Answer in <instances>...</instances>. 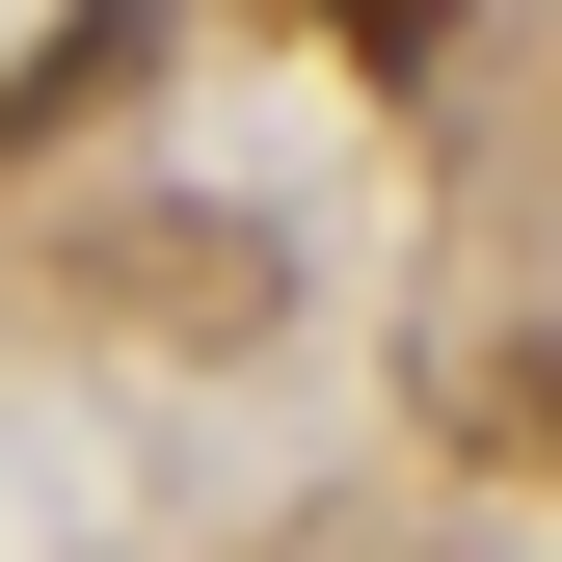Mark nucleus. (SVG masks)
I'll list each match as a JSON object with an SVG mask.
<instances>
[{"instance_id": "1", "label": "nucleus", "mask_w": 562, "mask_h": 562, "mask_svg": "<svg viewBox=\"0 0 562 562\" xmlns=\"http://www.w3.org/2000/svg\"><path fill=\"white\" fill-rule=\"evenodd\" d=\"M295 27L348 54V81H456V0H295Z\"/></svg>"}]
</instances>
